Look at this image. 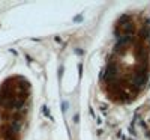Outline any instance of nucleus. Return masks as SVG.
I'll return each mask as SVG.
<instances>
[{
  "label": "nucleus",
  "instance_id": "obj_1",
  "mask_svg": "<svg viewBox=\"0 0 150 140\" xmlns=\"http://www.w3.org/2000/svg\"><path fill=\"white\" fill-rule=\"evenodd\" d=\"M149 72V38L138 23L128 21L107 66V91L116 99L135 98L146 84Z\"/></svg>",
  "mask_w": 150,
  "mask_h": 140
}]
</instances>
